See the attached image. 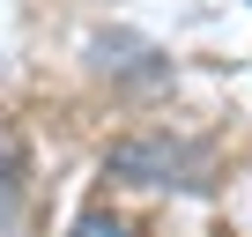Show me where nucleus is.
Wrapping results in <instances>:
<instances>
[{
  "instance_id": "1",
  "label": "nucleus",
  "mask_w": 252,
  "mask_h": 237,
  "mask_svg": "<svg viewBox=\"0 0 252 237\" xmlns=\"http://www.w3.org/2000/svg\"><path fill=\"white\" fill-rule=\"evenodd\" d=\"M104 178L119 185H178V193H208V141L186 134H134L104 156Z\"/></svg>"
},
{
  "instance_id": "2",
  "label": "nucleus",
  "mask_w": 252,
  "mask_h": 237,
  "mask_svg": "<svg viewBox=\"0 0 252 237\" xmlns=\"http://www.w3.org/2000/svg\"><path fill=\"white\" fill-rule=\"evenodd\" d=\"M15 222H23V156L15 141H0V237H15Z\"/></svg>"
},
{
  "instance_id": "3",
  "label": "nucleus",
  "mask_w": 252,
  "mask_h": 237,
  "mask_svg": "<svg viewBox=\"0 0 252 237\" xmlns=\"http://www.w3.org/2000/svg\"><path fill=\"white\" fill-rule=\"evenodd\" d=\"M67 237H134V230H126L119 215H82V222H74Z\"/></svg>"
}]
</instances>
